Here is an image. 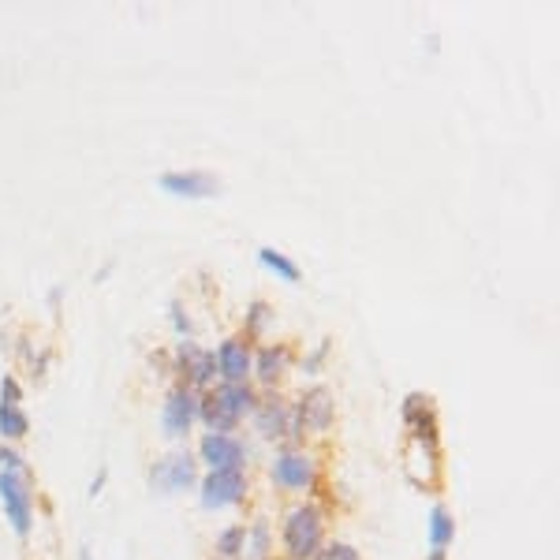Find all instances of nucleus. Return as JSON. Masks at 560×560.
Segmentation results:
<instances>
[{
	"instance_id": "0eeeda50",
	"label": "nucleus",
	"mask_w": 560,
	"mask_h": 560,
	"mask_svg": "<svg viewBox=\"0 0 560 560\" xmlns=\"http://www.w3.org/2000/svg\"><path fill=\"white\" fill-rule=\"evenodd\" d=\"M154 486L165 493H176V490H187V486H195V460L187 456V452H172L165 456L161 463H154Z\"/></svg>"
},
{
	"instance_id": "412c9836",
	"label": "nucleus",
	"mask_w": 560,
	"mask_h": 560,
	"mask_svg": "<svg viewBox=\"0 0 560 560\" xmlns=\"http://www.w3.org/2000/svg\"><path fill=\"white\" fill-rule=\"evenodd\" d=\"M310 560H363V557H359V549L348 546V542H325Z\"/></svg>"
},
{
	"instance_id": "393cba45",
	"label": "nucleus",
	"mask_w": 560,
	"mask_h": 560,
	"mask_svg": "<svg viewBox=\"0 0 560 560\" xmlns=\"http://www.w3.org/2000/svg\"><path fill=\"white\" fill-rule=\"evenodd\" d=\"M426 560H448V557H445V553H441V549H434V553H430V557H426Z\"/></svg>"
},
{
	"instance_id": "9b49d317",
	"label": "nucleus",
	"mask_w": 560,
	"mask_h": 560,
	"mask_svg": "<svg viewBox=\"0 0 560 560\" xmlns=\"http://www.w3.org/2000/svg\"><path fill=\"white\" fill-rule=\"evenodd\" d=\"M176 359H180V370L187 374V381H191V385H210V378L217 374V363H213L210 351H198V348H191V344H187V348H180V355H176Z\"/></svg>"
},
{
	"instance_id": "f3484780",
	"label": "nucleus",
	"mask_w": 560,
	"mask_h": 560,
	"mask_svg": "<svg viewBox=\"0 0 560 560\" xmlns=\"http://www.w3.org/2000/svg\"><path fill=\"white\" fill-rule=\"evenodd\" d=\"M284 363H288V351L284 348H266L258 355V378L262 385H273V381L284 374Z\"/></svg>"
},
{
	"instance_id": "a211bd4d",
	"label": "nucleus",
	"mask_w": 560,
	"mask_h": 560,
	"mask_svg": "<svg viewBox=\"0 0 560 560\" xmlns=\"http://www.w3.org/2000/svg\"><path fill=\"white\" fill-rule=\"evenodd\" d=\"M0 434L8 437V441L23 437V434H27V415H23L19 407H12V404H0Z\"/></svg>"
},
{
	"instance_id": "4468645a",
	"label": "nucleus",
	"mask_w": 560,
	"mask_h": 560,
	"mask_svg": "<svg viewBox=\"0 0 560 560\" xmlns=\"http://www.w3.org/2000/svg\"><path fill=\"white\" fill-rule=\"evenodd\" d=\"M288 422H295V415L284 404H277V400H266V404L258 407V430L266 437H284L288 434Z\"/></svg>"
},
{
	"instance_id": "6e6552de",
	"label": "nucleus",
	"mask_w": 560,
	"mask_h": 560,
	"mask_svg": "<svg viewBox=\"0 0 560 560\" xmlns=\"http://www.w3.org/2000/svg\"><path fill=\"white\" fill-rule=\"evenodd\" d=\"M213 363H217V374H221L228 385H239V381H247V374H251V351H247V344L243 340H224L221 351L213 355Z\"/></svg>"
},
{
	"instance_id": "2eb2a0df",
	"label": "nucleus",
	"mask_w": 560,
	"mask_h": 560,
	"mask_svg": "<svg viewBox=\"0 0 560 560\" xmlns=\"http://www.w3.org/2000/svg\"><path fill=\"white\" fill-rule=\"evenodd\" d=\"M198 415H202V422L210 426V434H232V430H236V419H232V415L217 404V396H213V392L202 400V404H198Z\"/></svg>"
},
{
	"instance_id": "7ed1b4c3",
	"label": "nucleus",
	"mask_w": 560,
	"mask_h": 560,
	"mask_svg": "<svg viewBox=\"0 0 560 560\" xmlns=\"http://www.w3.org/2000/svg\"><path fill=\"white\" fill-rule=\"evenodd\" d=\"M273 482L280 490H310L314 486V460L303 448H284L273 463Z\"/></svg>"
},
{
	"instance_id": "aec40b11",
	"label": "nucleus",
	"mask_w": 560,
	"mask_h": 560,
	"mask_svg": "<svg viewBox=\"0 0 560 560\" xmlns=\"http://www.w3.org/2000/svg\"><path fill=\"white\" fill-rule=\"evenodd\" d=\"M258 258H262V266H269V269H277L280 277L284 280H299V266H295L292 258H284V254H277V251H262L258 254Z\"/></svg>"
},
{
	"instance_id": "1a4fd4ad",
	"label": "nucleus",
	"mask_w": 560,
	"mask_h": 560,
	"mask_svg": "<svg viewBox=\"0 0 560 560\" xmlns=\"http://www.w3.org/2000/svg\"><path fill=\"white\" fill-rule=\"evenodd\" d=\"M161 187H165L168 195L210 198V195H217V176H210V172H165V176H161Z\"/></svg>"
},
{
	"instance_id": "dca6fc26",
	"label": "nucleus",
	"mask_w": 560,
	"mask_h": 560,
	"mask_svg": "<svg viewBox=\"0 0 560 560\" xmlns=\"http://www.w3.org/2000/svg\"><path fill=\"white\" fill-rule=\"evenodd\" d=\"M452 538H456V523H452V516H448L445 508H434V512H430V546L445 553V549L452 546Z\"/></svg>"
},
{
	"instance_id": "b1692460",
	"label": "nucleus",
	"mask_w": 560,
	"mask_h": 560,
	"mask_svg": "<svg viewBox=\"0 0 560 560\" xmlns=\"http://www.w3.org/2000/svg\"><path fill=\"white\" fill-rule=\"evenodd\" d=\"M247 542H254V549H258V553H266V549H269V531H266V523H258V531L247 534Z\"/></svg>"
},
{
	"instance_id": "5701e85b",
	"label": "nucleus",
	"mask_w": 560,
	"mask_h": 560,
	"mask_svg": "<svg viewBox=\"0 0 560 560\" xmlns=\"http://www.w3.org/2000/svg\"><path fill=\"white\" fill-rule=\"evenodd\" d=\"M262 322H266V303H254L251 318H247V333H258V329H262Z\"/></svg>"
},
{
	"instance_id": "f8f14e48",
	"label": "nucleus",
	"mask_w": 560,
	"mask_h": 560,
	"mask_svg": "<svg viewBox=\"0 0 560 560\" xmlns=\"http://www.w3.org/2000/svg\"><path fill=\"white\" fill-rule=\"evenodd\" d=\"M404 422L415 430V437H437V426H434V404L415 392V396H407L404 400Z\"/></svg>"
},
{
	"instance_id": "6ab92c4d",
	"label": "nucleus",
	"mask_w": 560,
	"mask_h": 560,
	"mask_svg": "<svg viewBox=\"0 0 560 560\" xmlns=\"http://www.w3.org/2000/svg\"><path fill=\"white\" fill-rule=\"evenodd\" d=\"M243 549H247V531H243V527H228V531L217 538V553H221V557H239Z\"/></svg>"
},
{
	"instance_id": "f03ea898",
	"label": "nucleus",
	"mask_w": 560,
	"mask_h": 560,
	"mask_svg": "<svg viewBox=\"0 0 560 560\" xmlns=\"http://www.w3.org/2000/svg\"><path fill=\"white\" fill-rule=\"evenodd\" d=\"M325 546V519L314 504H295L284 519V553L292 560H310Z\"/></svg>"
},
{
	"instance_id": "39448f33",
	"label": "nucleus",
	"mask_w": 560,
	"mask_h": 560,
	"mask_svg": "<svg viewBox=\"0 0 560 560\" xmlns=\"http://www.w3.org/2000/svg\"><path fill=\"white\" fill-rule=\"evenodd\" d=\"M198 452L210 463V471H243V460H247V448L232 434H206Z\"/></svg>"
},
{
	"instance_id": "ddd939ff",
	"label": "nucleus",
	"mask_w": 560,
	"mask_h": 560,
	"mask_svg": "<svg viewBox=\"0 0 560 560\" xmlns=\"http://www.w3.org/2000/svg\"><path fill=\"white\" fill-rule=\"evenodd\" d=\"M213 396H217V404H221L236 422L243 419V415H251V411H254V392L247 389L243 381H239V385H228V381H224V385L213 392Z\"/></svg>"
},
{
	"instance_id": "f257e3e1",
	"label": "nucleus",
	"mask_w": 560,
	"mask_h": 560,
	"mask_svg": "<svg viewBox=\"0 0 560 560\" xmlns=\"http://www.w3.org/2000/svg\"><path fill=\"white\" fill-rule=\"evenodd\" d=\"M0 497L15 534L27 538L34 527V497H30V467L15 448H0Z\"/></svg>"
},
{
	"instance_id": "9d476101",
	"label": "nucleus",
	"mask_w": 560,
	"mask_h": 560,
	"mask_svg": "<svg viewBox=\"0 0 560 560\" xmlns=\"http://www.w3.org/2000/svg\"><path fill=\"white\" fill-rule=\"evenodd\" d=\"M195 392H187V389H172L165 396V430L172 437H180L191 430V422H195Z\"/></svg>"
},
{
	"instance_id": "20e7f679",
	"label": "nucleus",
	"mask_w": 560,
	"mask_h": 560,
	"mask_svg": "<svg viewBox=\"0 0 560 560\" xmlns=\"http://www.w3.org/2000/svg\"><path fill=\"white\" fill-rule=\"evenodd\" d=\"M247 475L243 471H210V478H202V501L206 508H224V504H239L247 497Z\"/></svg>"
},
{
	"instance_id": "423d86ee",
	"label": "nucleus",
	"mask_w": 560,
	"mask_h": 560,
	"mask_svg": "<svg viewBox=\"0 0 560 560\" xmlns=\"http://www.w3.org/2000/svg\"><path fill=\"white\" fill-rule=\"evenodd\" d=\"M295 426L299 430H314V434H325L333 426V396L325 389H307L303 400H299V411H295Z\"/></svg>"
},
{
	"instance_id": "4be33fe9",
	"label": "nucleus",
	"mask_w": 560,
	"mask_h": 560,
	"mask_svg": "<svg viewBox=\"0 0 560 560\" xmlns=\"http://www.w3.org/2000/svg\"><path fill=\"white\" fill-rule=\"evenodd\" d=\"M0 392H4V404L19 407V396H23V392H19V381H15V378H4V381H0Z\"/></svg>"
}]
</instances>
